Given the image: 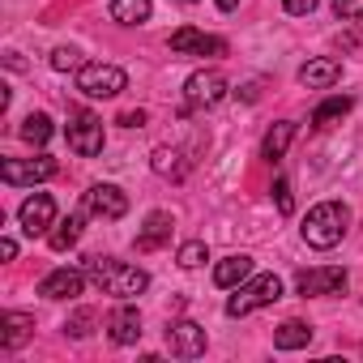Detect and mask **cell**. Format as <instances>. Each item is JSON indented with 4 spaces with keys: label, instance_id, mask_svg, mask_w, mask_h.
<instances>
[{
    "label": "cell",
    "instance_id": "e0dca14e",
    "mask_svg": "<svg viewBox=\"0 0 363 363\" xmlns=\"http://www.w3.org/2000/svg\"><path fill=\"white\" fill-rule=\"evenodd\" d=\"M342 77V65L337 60H308L303 69H299V86H308V90H329L333 82Z\"/></svg>",
    "mask_w": 363,
    "mask_h": 363
},
{
    "label": "cell",
    "instance_id": "44dd1931",
    "mask_svg": "<svg viewBox=\"0 0 363 363\" xmlns=\"http://www.w3.org/2000/svg\"><path fill=\"white\" fill-rule=\"evenodd\" d=\"M312 342V329L303 325V320H282L278 329H274V346L278 350H303Z\"/></svg>",
    "mask_w": 363,
    "mask_h": 363
},
{
    "label": "cell",
    "instance_id": "30bf717a",
    "mask_svg": "<svg viewBox=\"0 0 363 363\" xmlns=\"http://www.w3.org/2000/svg\"><path fill=\"white\" fill-rule=\"evenodd\" d=\"M171 52H175V56H223L227 43H223L218 35L197 30V26H179V30L171 35Z\"/></svg>",
    "mask_w": 363,
    "mask_h": 363
},
{
    "label": "cell",
    "instance_id": "ac0fdd59",
    "mask_svg": "<svg viewBox=\"0 0 363 363\" xmlns=\"http://www.w3.org/2000/svg\"><path fill=\"white\" fill-rule=\"evenodd\" d=\"M167 240H171V214H167V210H154V214L145 218L141 235H137V252H154V248H162Z\"/></svg>",
    "mask_w": 363,
    "mask_h": 363
},
{
    "label": "cell",
    "instance_id": "8fae6325",
    "mask_svg": "<svg viewBox=\"0 0 363 363\" xmlns=\"http://www.w3.org/2000/svg\"><path fill=\"white\" fill-rule=\"evenodd\" d=\"M18 223H22L26 235H43V231H52V223H56V201H52L48 193L26 197L22 210H18Z\"/></svg>",
    "mask_w": 363,
    "mask_h": 363
},
{
    "label": "cell",
    "instance_id": "836d02e7",
    "mask_svg": "<svg viewBox=\"0 0 363 363\" xmlns=\"http://www.w3.org/2000/svg\"><path fill=\"white\" fill-rule=\"evenodd\" d=\"M235 5H240V0H218V9H223V13H231Z\"/></svg>",
    "mask_w": 363,
    "mask_h": 363
},
{
    "label": "cell",
    "instance_id": "7a4b0ae2",
    "mask_svg": "<svg viewBox=\"0 0 363 363\" xmlns=\"http://www.w3.org/2000/svg\"><path fill=\"white\" fill-rule=\"evenodd\" d=\"M346 223H350V214H346L342 201H320V206L308 210V218H303L299 231H303V244H312V248H333V244H342Z\"/></svg>",
    "mask_w": 363,
    "mask_h": 363
},
{
    "label": "cell",
    "instance_id": "d4e9b609",
    "mask_svg": "<svg viewBox=\"0 0 363 363\" xmlns=\"http://www.w3.org/2000/svg\"><path fill=\"white\" fill-rule=\"evenodd\" d=\"M77 240H82V214H69L65 223H56V231H48V244H52L56 252L73 248Z\"/></svg>",
    "mask_w": 363,
    "mask_h": 363
},
{
    "label": "cell",
    "instance_id": "2e32d148",
    "mask_svg": "<svg viewBox=\"0 0 363 363\" xmlns=\"http://www.w3.org/2000/svg\"><path fill=\"white\" fill-rule=\"evenodd\" d=\"M30 333H35V316H26V312H5L0 316V346L5 350H18Z\"/></svg>",
    "mask_w": 363,
    "mask_h": 363
},
{
    "label": "cell",
    "instance_id": "5b68a950",
    "mask_svg": "<svg viewBox=\"0 0 363 363\" xmlns=\"http://www.w3.org/2000/svg\"><path fill=\"white\" fill-rule=\"evenodd\" d=\"M124 86H128V77L116 65H82L77 69V90L86 99H116Z\"/></svg>",
    "mask_w": 363,
    "mask_h": 363
},
{
    "label": "cell",
    "instance_id": "cb8c5ba5",
    "mask_svg": "<svg viewBox=\"0 0 363 363\" xmlns=\"http://www.w3.org/2000/svg\"><path fill=\"white\" fill-rule=\"evenodd\" d=\"M22 141H30V145H48L52 141V116H43V111H30L26 120H22Z\"/></svg>",
    "mask_w": 363,
    "mask_h": 363
},
{
    "label": "cell",
    "instance_id": "4fadbf2b",
    "mask_svg": "<svg viewBox=\"0 0 363 363\" xmlns=\"http://www.w3.org/2000/svg\"><path fill=\"white\" fill-rule=\"evenodd\" d=\"M86 269H52L43 282H39V295L43 299H73V295H82V286H86Z\"/></svg>",
    "mask_w": 363,
    "mask_h": 363
},
{
    "label": "cell",
    "instance_id": "83f0119b",
    "mask_svg": "<svg viewBox=\"0 0 363 363\" xmlns=\"http://www.w3.org/2000/svg\"><path fill=\"white\" fill-rule=\"evenodd\" d=\"M52 69H56V73L82 69V52H77V48H56V52H52Z\"/></svg>",
    "mask_w": 363,
    "mask_h": 363
},
{
    "label": "cell",
    "instance_id": "ba28073f",
    "mask_svg": "<svg viewBox=\"0 0 363 363\" xmlns=\"http://www.w3.org/2000/svg\"><path fill=\"white\" fill-rule=\"evenodd\" d=\"M295 291L308 295H342L346 291V269L337 265H320V269H299L295 274Z\"/></svg>",
    "mask_w": 363,
    "mask_h": 363
},
{
    "label": "cell",
    "instance_id": "7c38bea8",
    "mask_svg": "<svg viewBox=\"0 0 363 363\" xmlns=\"http://www.w3.org/2000/svg\"><path fill=\"white\" fill-rule=\"evenodd\" d=\"M86 214H94V218H124L128 214V197L116 184H94L86 193Z\"/></svg>",
    "mask_w": 363,
    "mask_h": 363
},
{
    "label": "cell",
    "instance_id": "603a6c76",
    "mask_svg": "<svg viewBox=\"0 0 363 363\" xmlns=\"http://www.w3.org/2000/svg\"><path fill=\"white\" fill-rule=\"evenodd\" d=\"M150 0H111V18L120 22V26H141L145 18H150Z\"/></svg>",
    "mask_w": 363,
    "mask_h": 363
},
{
    "label": "cell",
    "instance_id": "4dcf8cb0",
    "mask_svg": "<svg viewBox=\"0 0 363 363\" xmlns=\"http://www.w3.org/2000/svg\"><path fill=\"white\" fill-rule=\"evenodd\" d=\"M282 5H286V13H295V18H303V13H312V9L320 5V0H282Z\"/></svg>",
    "mask_w": 363,
    "mask_h": 363
},
{
    "label": "cell",
    "instance_id": "4316f807",
    "mask_svg": "<svg viewBox=\"0 0 363 363\" xmlns=\"http://www.w3.org/2000/svg\"><path fill=\"white\" fill-rule=\"evenodd\" d=\"M99 316H94V308H77L69 320H65V333H73V337H90V325H94Z\"/></svg>",
    "mask_w": 363,
    "mask_h": 363
},
{
    "label": "cell",
    "instance_id": "1f68e13d",
    "mask_svg": "<svg viewBox=\"0 0 363 363\" xmlns=\"http://www.w3.org/2000/svg\"><path fill=\"white\" fill-rule=\"evenodd\" d=\"M120 124H124V128H141V124H145V111H124Z\"/></svg>",
    "mask_w": 363,
    "mask_h": 363
},
{
    "label": "cell",
    "instance_id": "3957f363",
    "mask_svg": "<svg viewBox=\"0 0 363 363\" xmlns=\"http://www.w3.org/2000/svg\"><path fill=\"white\" fill-rule=\"evenodd\" d=\"M278 299H282V278L278 274H257V278H248V282L235 286V295L227 299V316H248V312L269 308Z\"/></svg>",
    "mask_w": 363,
    "mask_h": 363
},
{
    "label": "cell",
    "instance_id": "d6a6232c",
    "mask_svg": "<svg viewBox=\"0 0 363 363\" xmlns=\"http://www.w3.org/2000/svg\"><path fill=\"white\" fill-rule=\"evenodd\" d=\"M0 257H5V261H13V257H18V240H13V235L0 240Z\"/></svg>",
    "mask_w": 363,
    "mask_h": 363
},
{
    "label": "cell",
    "instance_id": "484cf974",
    "mask_svg": "<svg viewBox=\"0 0 363 363\" xmlns=\"http://www.w3.org/2000/svg\"><path fill=\"white\" fill-rule=\"evenodd\" d=\"M175 261L184 265V269H197V265H206V261H210V248H206L201 240H189V244H179Z\"/></svg>",
    "mask_w": 363,
    "mask_h": 363
},
{
    "label": "cell",
    "instance_id": "ffe728a7",
    "mask_svg": "<svg viewBox=\"0 0 363 363\" xmlns=\"http://www.w3.org/2000/svg\"><path fill=\"white\" fill-rule=\"evenodd\" d=\"M291 137H295V124H291V120H278V124L265 133V141H261V158H265V162H278V158L286 154Z\"/></svg>",
    "mask_w": 363,
    "mask_h": 363
},
{
    "label": "cell",
    "instance_id": "52a82bcc",
    "mask_svg": "<svg viewBox=\"0 0 363 363\" xmlns=\"http://www.w3.org/2000/svg\"><path fill=\"white\" fill-rule=\"evenodd\" d=\"M184 99H189L193 111H210V107H218L227 99V77L218 69H201V73H193L184 82Z\"/></svg>",
    "mask_w": 363,
    "mask_h": 363
},
{
    "label": "cell",
    "instance_id": "7402d4cb",
    "mask_svg": "<svg viewBox=\"0 0 363 363\" xmlns=\"http://www.w3.org/2000/svg\"><path fill=\"white\" fill-rule=\"evenodd\" d=\"M350 107H354V99H350V94H333V99H325V103L312 111V128H329V124H333V120H342Z\"/></svg>",
    "mask_w": 363,
    "mask_h": 363
},
{
    "label": "cell",
    "instance_id": "9a60e30c",
    "mask_svg": "<svg viewBox=\"0 0 363 363\" xmlns=\"http://www.w3.org/2000/svg\"><path fill=\"white\" fill-rule=\"evenodd\" d=\"M248 278H252V257L248 252H235V257H227V261L214 265V286H223V291H235Z\"/></svg>",
    "mask_w": 363,
    "mask_h": 363
},
{
    "label": "cell",
    "instance_id": "5bb4252c",
    "mask_svg": "<svg viewBox=\"0 0 363 363\" xmlns=\"http://www.w3.org/2000/svg\"><path fill=\"white\" fill-rule=\"evenodd\" d=\"M107 333H111V342H116V346H133V342L141 337V312L124 299V303L107 316Z\"/></svg>",
    "mask_w": 363,
    "mask_h": 363
},
{
    "label": "cell",
    "instance_id": "d6986e66",
    "mask_svg": "<svg viewBox=\"0 0 363 363\" xmlns=\"http://www.w3.org/2000/svg\"><path fill=\"white\" fill-rule=\"evenodd\" d=\"M150 167H154L162 179H184V175H189V158L179 154V150H171V145H158L154 158H150Z\"/></svg>",
    "mask_w": 363,
    "mask_h": 363
},
{
    "label": "cell",
    "instance_id": "6da1fadb",
    "mask_svg": "<svg viewBox=\"0 0 363 363\" xmlns=\"http://www.w3.org/2000/svg\"><path fill=\"white\" fill-rule=\"evenodd\" d=\"M86 274L99 291L116 295V299H133L150 286V274L137 269V265H124V261H111V257H90L86 261Z\"/></svg>",
    "mask_w": 363,
    "mask_h": 363
},
{
    "label": "cell",
    "instance_id": "e575fe53",
    "mask_svg": "<svg viewBox=\"0 0 363 363\" xmlns=\"http://www.w3.org/2000/svg\"><path fill=\"white\" fill-rule=\"evenodd\" d=\"M184 5H193V0H184Z\"/></svg>",
    "mask_w": 363,
    "mask_h": 363
},
{
    "label": "cell",
    "instance_id": "8992f818",
    "mask_svg": "<svg viewBox=\"0 0 363 363\" xmlns=\"http://www.w3.org/2000/svg\"><path fill=\"white\" fill-rule=\"evenodd\" d=\"M60 167H56V158H48V154H39V158H5L0 162V179H5V184H43V179H52Z\"/></svg>",
    "mask_w": 363,
    "mask_h": 363
},
{
    "label": "cell",
    "instance_id": "9c48e42d",
    "mask_svg": "<svg viewBox=\"0 0 363 363\" xmlns=\"http://www.w3.org/2000/svg\"><path fill=\"white\" fill-rule=\"evenodd\" d=\"M167 350L175 359H197V354H206V329L197 320H171L167 325Z\"/></svg>",
    "mask_w": 363,
    "mask_h": 363
},
{
    "label": "cell",
    "instance_id": "277c9868",
    "mask_svg": "<svg viewBox=\"0 0 363 363\" xmlns=\"http://www.w3.org/2000/svg\"><path fill=\"white\" fill-rule=\"evenodd\" d=\"M65 137H69V150H77L82 158L103 154V120H99L94 111H86V107H73V111H69Z\"/></svg>",
    "mask_w": 363,
    "mask_h": 363
},
{
    "label": "cell",
    "instance_id": "f546056e",
    "mask_svg": "<svg viewBox=\"0 0 363 363\" xmlns=\"http://www.w3.org/2000/svg\"><path fill=\"white\" fill-rule=\"evenodd\" d=\"M274 201H278L282 214H295V197H291V184H286V179H278V184H274Z\"/></svg>",
    "mask_w": 363,
    "mask_h": 363
},
{
    "label": "cell",
    "instance_id": "f1b7e54d",
    "mask_svg": "<svg viewBox=\"0 0 363 363\" xmlns=\"http://www.w3.org/2000/svg\"><path fill=\"white\" fill-rule=\"evenodd\" d=\"M333 13L346 22H363V0H333Z\"/></svg>",
    "mask_w": 363,
    "mask_h": 363
}]
</instances>
